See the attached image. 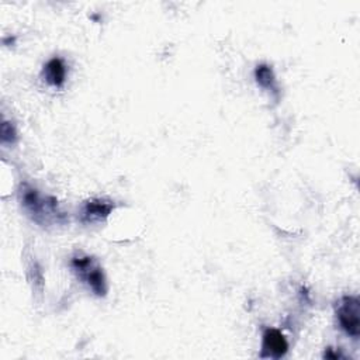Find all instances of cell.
Segmentation results:
<instances>
[{
  "label": "cell",
  "mask_w": 360,
  "mask_h": 360,
  "mask_svg": "<svg viewBox=\"0 0 360 360\" xmlns=\"http://www.w3.org/2000/svg\"><path fill=\"white\" fill-rule=\"evenodd\" d=\"M18 198L27 215L41 226L63 225L68 221L65 211L59 208L55 197L42 195L35 187L22 183L18 188Z\"/></svg>",
  "instance_id": "6da1fadb"
},
{
  "label": "cell",
  "mask_w": 360,
  "mask_h": 360,
  "mask_svg": "<svg viewBox=\"0 0 360 360\" xmlns=\"http://www.w3.org/2000/svg\"><path fill=\"white\" fill-rule=\"evenodd\" d=\"M70 267L77 278L86 284L93 294L97 297H104L107 294L105 276L96 257L79 252L72 256Z\"/></svg>",
  "instance_id": "7a4b0ae2"
},
{
  "label": "cell",
  "mask_w": 360,
  "mask_h": 360,
  "mask_svg": "<svg viewBox=\"0 0 360 360\" xmlns=\"http://www.w3.org/2000/svg\"><path fill=\"white\" fill-rule=\"evenodd\" d=\"M335 315L339 328L350 338L360 335V301L354 295L342 297L335 305Z\"/></svg>",
  "instance_id": "3957f363"
},
{
  "label": "cell",
  "mask_w": 360,
  "mask_h": 360,
  "mask_svg": "<svg viewBox=\"0 0 360 360\" xmlns=\"http://www.w3.org/2000/svg\"><path fill=\"white\" fill-rule=\"evenodd\" d=\"M115 204L107 198H90L83 202L79 210V221L82 224L103 222L114 210Z\"/></svg>",
  "instance_id": "277c9868"
},
{
  "label": "cell",
  "mask_w": 360,
  "mask_h": 360,
  "mask_svg": "<svg viewBox=\"0 0 360 360\" xmlns=\"http://www.w3.org/2000/svg\"><path fill=\"white\" fill-rule=\"evenodd\" d=\"M288 350V342L284 335L274 328H266L262 335V359H281Z\"/></svg>",
  "instance_id": "5b68a950"
},
{
  "label": "cell",
  "mask_w": 360,
  "mask_h": 360,
  "mask_svg": "<svg viewBox=\"0 0 360 360\" xmlns=\"http://www.w3.org/2000/svg\"><path fill=\"white\" fill-rule=\"evenodd\" d=\"M42 76L45 79V82L53 87H62L65 84L66 80V65L65 62L58 58L53 56L52 59H49L45 65H44V70H42Z\"/></svg>",
  "instance_id": "8992f818"
},
{
  "label": "cell",
  "mask_w": 360,
  "mask_h": 360,
  "mask_svg": "<svg viewBox=\"0 0 360 360\" xmlns=\"http://www.w3.org/2000/svg\"><path fill=\"white\" fill-rule=\"evenodd\" d=\"M255 79L260 87L271 91L276 97H278V86H277L276 76H274L271 66H269L266 63L257 65L255 69Z\"/></svg>",
  "instance_id": "52a82bcc"
},
{
  "label": "cell",
  "mask_w": 360,
  "mask_h": 360,
  "mask_svg": "<svg viewBox=\"0 0 360 360\" xmlns=\"http://www.w3.org/2000/svg\"><path fill=\"white\" fill-rule=\"evenodd\" d=\"M17 141V132L11 122L3 121L1 124V143H14Z\"/></svg>",
  "instance_id": "ba28073f"
}]
</instances>
